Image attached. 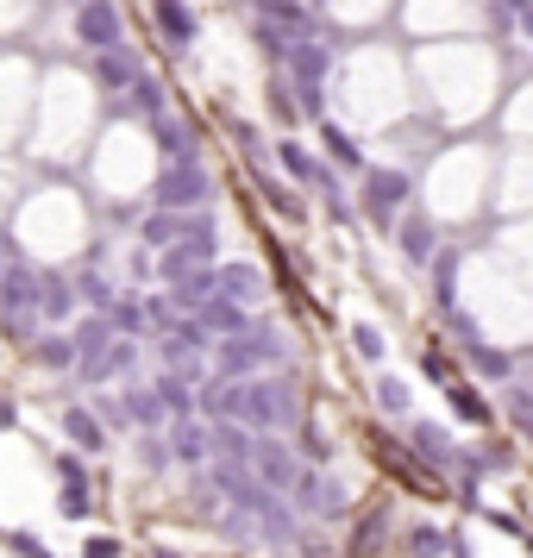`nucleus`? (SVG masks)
I'll use <instances>...</instances> for the list:
<instances>
[{
  "label": "nucleus",
  "instance_id": "obj_1",
  "mask_svg": "<svg viewBox=\"0 0 533 558\" xmlns=\"http://www.w3.org/2000/svg\"><path fill=\"white\" fill-rule=\"evenodd\" d=\"M301 414V395L289 377H233V421L251 433H276Z\"/></svg>",
  "mask_w": 533,
  "mask_h": 558
},
{
  "label": "nucleus",
  "instance_id": "obj_2",
  "mask_svg": "<svg viewBox=\"0 0 533 558\" xmlns=\"http://www.w3.org/2000/svg\"><path fill=\"white\" fill-rule=\"evenodd\" d=\"M283 364H289V339L258 333V327L220 339V352H214V370H220V377H258V370H283Z\"/></svg>",
  "mask_w": 533,
  "mask_h": 558
},
{
  "label": "nucleus",
  "instance_id": "obj_3",
  "mask_svg": "<svg viewBox=\"0 0 533 558\" xmlns=\"http://www.w3.org/2000/svg\"><path fill=\"white\" fill-rule=\"evenodd\" d=\"M276 164H283L289 182H301V189H314L320 201H327V214H333V220H352V201H345V189H339V170H333V164H320L308 145L283 138V145H276Z\"/></svg>",
  "mask_w": 533,
  "mask_h": 558
},
{
  "label": "nucleus",
  "instance_id": "obj_4",
  "mask_svg": "<svg viewBox=\"0 0 533 558\" xmlns=\"http://www.w3.org/2000/svg\"><path fill=\"white\" fill-rule=\"evenodd\" d=\"M157 207H170V214H189V207H207L214 201V176L201 170V157H182V164H164L157 170Z\"/></svg>",
  "mask_w": 533,
  "mask_h": 558
},
{
  "label": "nucleus",
  "instance_id": "obj_5",
  "mask_svg": "<svg viewBox=\"0 0 533 558\" xmlns=\"http://www.w3.org/2000/svg\"><path fill=\"white\" fill-rule=\"evenodd\" d=\"M283 496H289V508H295V515H308V521H339V515H345L339 483H333V477H320L314 464H301V471H295V483H289Z\"/></svg>",
  "mask_w": 533,
  "mask_h": 558
},
{
  "label": "nucleus",
  "instance_id": "obj_6",
  "mask_svg": "<svg viewBox=\"0 0 533 558\" xmlns=\"http://www.w3.org/2000/svg\"><path fill=\"white\" fill-rule=\"evenodd\" d=\"M245 464H251V477H258L264 490H276V496H283L289 483H295V471H301V464H295V452L283 446V439H270V433H258V439H251Z\"/></svg>",
  "mask_w": 533,
  "mask_h": 558
},
{
  "label": "nucleus",
  "instance_id": "obj_7",
  "mask_svg": "<svg viewBox=\"0 0 533 558\" xmlns=\"http://www.w3.org/2000/svg\"><path fill=\"white\" fill-rule=\"evenodd\" d=\"M76 38L88 51H107V44H126V19L113 0H76Z\"/></svg>",
  "mask_w": 533,
  "mask_h": 558
},
{
  "label": "nucleus",
  "instance_id": "obj_8",
  "mask_svg": "<svg viewBox=\"0 0 533 558\" xmlns=\"http://www.w3.org/2000/svg\"><path fill=\"white\" fill-rule=\"evenodd\" d=\"M207 264H214V232H189V239L157 251V276H164V283H182V276H195Z\"/></svg>",
  "mask_w": 533,
  "mask_h": 558
},
{
  "label": "nucleus",
  "instance_id": "obj_9",
  "mask_svg": "<svg viewBox=\"0 0 533 558\" xmlns=\"http://www.w3.org/2000/svg\"><path fill=\"white\" fill-rule=\"evenodd\" d=\"M408 195H414L408 170H364V207L377 220H396L402 207H408Z\"/></svg>",
  "mask_w": 533,
  "mask_h": 558
},
{
  "label": "nucleus",
  "instance_id": "obj_10",
  "mask_svg": "<svg viewBox=\"0 0 533 558\" xmlns=\"http://www.w3.org/2000/svg\"><path fill=\"white\" fill-rule=\"evenodd\" d=\"M151 26L164 32L170 51H189V44L201 38V19H195L189 0H151Z\"/></svg>",
  "mask_w": 533,
  "mask_h": 558
},
{
  "label": "nucleus",
  "instance_id": "obj_11",
  "mask_svg": "<svg viewBox=\"0 0 533 558\" xmlns=\"http://www.w3.org/2000/svg\"><path fill=\"white\" fill-rule=\"evenodd\" d=\"M195 320H201V333L233 339V333H245V327H251V308H245V301H233V295H207L201 308H195Z\"/></svg>",
  "mask_w": 533,
  "mask_h": 558
},
{
  "label": "nucleus",
  "instance_id": "obj_12",
  "mask_svg": "<svg viewBox=\"0 0 533 558\" xmlns=\"http://www.w3.org/2000/svg\"><path fill=\"white\" fill-rule=\"evenodd\" d=\"M408 452H414V458H427L433 471L458 464V446H452V433L439 427V421H408Z\"/></svg>",
  "mask_w": 533,
  "mask_h": 558
},
{
  "label": "nucleus",
  "instance_id": "obj_13",
  "mask_svg": "<svg viewBox=\"0 0 533 558\" xmlns=\"http://www.w3.org/2000/svg\"><path fill=\"white\" fill-rule=\"evenodd\" d=\"M396 251H402L408 264H433V251H439V226H433L427 214L396 220Z\"/></svg>",
  "mask_w": 533,
  "mask_h": 558
},
{
  "label": "nucleus",
  "instance_id": "obj_14",
  "mask_svg": "<svg viewBox=\"0 0 533 558\" xmlns=\"http://www.w3.org/2000/svg\"><path fill=\"white\" fill-rule=\"evenodd\" d=\"M138 69H145V63H138V57L126 51V44H107V51H95V82L107 88V95H126Z\"/></svg>",
  "mask_w": 533,
  "mask_h": 558
},
{
  "label": "nucleus",
  "instance_id": "obj_15",
  "mask_svg": "<svg viewBox=\"0 0 533 558\" xmlns=\"http://www.w3.org/2000/svg\"><path fill=\"white\" fill-rule=\"evenodd\" d=\"M63 439H69V446H76L82 458L107 452V427H101L95 408H63Z\"/></svg>",
  "mask_w": 533,
  "mask_h": 558
},
{
  "label": "nucleus",
  "instance_id": "obj_16",
  "mask_svg": "<svg viewBox=\"0 0 533 558\" xmlns=\"http://www.w3.org/2000/svg\"><path fill=\"white\" fill-rule=\"evenodd\" d=\"M151 138H157V151H164L170 164H182V157H201V138H195V126L170 120V113H157V120H151Z\"/></svg>",
  "mask_w": 533,
  "mask_h": 558
},
{
  "label": "nucleus",
  "instance_id": "obj_17",
  "mask_svg": "<svg viewBox=\"0 0 533 558\" xmlns=\"http://www.w3.org/2000/svg\"><path fill=\"white\" fill-rule=\"evenodd\" d=\"M0 308H38V270L7 258V270H0Z\"/></svg>",
  "mask_w": 533,
  "mask_h": 558
},
{
  "label": "nucleus",
  "instance_id": "obj_18",
  "mask_svg": "<svg viewBox=\"0 0 533 558\" xmlns=\"http://www.w3.org/2000/svg\"><path fill=\"white\" fill-rule=\"evenodd\" d=\"M164 439H170V458H182V464L207 458V421H201V414H176V427Z\"/></svg>",
  "mask_w": 533,
  "mask_h": 558
},
{
  "label": "nucleus",
  "instance_id": "obj_19",
  "mask_svg": "<svg viewBox=\"0 0 533 558\" xmlns=\"http://www.w3.org/2000/svg\"><path fill=\"white\" fill-rule=\"evenodd\" d=\"M132 370H138V339H126V333H120V339H113L95 364H82V377L107 383V377H132Z\"/></svg>",
  "mask_w": 533,
  "mask_h": 558
},
{
  "label": "nucleus",
  "instance_id": "obj_20",
  "mask_svg": "<svg viewBox=\"0 0 533 558\" xmlns=\"http://www.w3.org/2000/svg\"><path fill=\"white\" fill-rule=\"evenodd\" d=\"M69 339H76V370H82V364H95V358H101V352H107V345L120 339V333H113V320H107V314H88V320H82V327L69 333Z\"/></svg>",
  "mask_w": 533,
  "mask_h": 558
},
{
  "label": "nucleus",
  "instance_id": "obj_21",
  "mask_svg": "<svg viewBox=\"0 0 533 558\" xmlns=\"http://www.w3.org/2000/svg\"><path fill=\"white\" fill-rule=\"evenodd\" d=\"M214 276H220V295L245 301V308H251V301H264V270L258 264H220Z\"/></svg>",
  "mask_w": 533,
  "mask_h": 558
},
{
  "label": "nucleus",
  "instance_id": "obj_22",
  "mask_svg": "<svg viewBox=\"0 0 533 558\" xmlns=\"http://www.w3.org/2000/svg\"><path fill=\"white\" fill-rule=\"evenodd\" d=\"M126 107H132V113H145V120H157V113H170V95H164V82H157L151 69H138L132 88H126Z\"/></svg>",
  "mask_w": 533,
  "mask_h": 558
},
{
  "label": "nucleus",
  "instance_id": "obj_23",
  "mask_svg": "<svg viewBox=\"0 0 533 558\" xmlns=\"http://www.w3.org/2000/svg\"><path fill=\"white\" fill-rule=\"evenodd\" d=\"M320 138H327V157H333L339 170H358V176L370 170V164H364V145H358L352 132H339V126L327 120V113H320Z\"/></svg>",
  "mask_w": 533,
  "mask_h": 558
},
{
  "label": "nucleus",
  "instance_id": "obj_24",
  "mask_svg": "<svg viewBox=\"0 0 533 558\" xmlns=\"http://www.w3.org/2000/svg\"><path fill=\"white\" fill-rule=\"evenodd\" d=\"M458 345H465V358L477 364V377H490V383H508V377H515V358L496 352V345H483L477 333H471V339H458Z\"/></svg>",
  "mask_w": 533,
  "mask_h": 558
},
{
  "label": "nucleus",
  "instance_id": "obj_25",
  "mask_svg": "<svg viewBox=\"0 0 533 558\" xmlns=\"http://www.w3.org/2000/svg\"><path fill=\"white\" fill-rule=\"evenodd\" d=\"M38 314L44 320H69V314H76V283H63V276H38Z\"/></svg>",
  "mask_w": 533,
  "mask_h": 558
},
{
  "label": "nucleus",
  "instance_id": "obj_26",
  "mask_svg": "<svg viewBox=\"0 0 533 558\" xmlns=\"http://www.w3.org/2000/svg\"><path fill=\"white\" fill-rule=\"evenodd\" d=\"M446 402H452V414H458V421H465V427H490L496 421V414H490V402H483V395L471 389V383H446Z\"/></svg>",
  "mask_w": 533,
  "mask_h": 558
},
{
  "label": "nucleus",
  "instance_id": "obj_27",
  "mask_svg": "<svg viewBox=\"0 0 533 558\" xmlns=\"http://www.w3.org/2000/svg\"><path fill=\"white\" fill-rule=\"evenodd\" d=\"M170 289H176V295H170V301H176V314H195L207 295H220V276H214V264H207V270L182 276V283H170Z\"/></svg>",
  "mask_w": 533,
  "mask_h": 558
},
{
  "label": "nucleus",
  "instance_id": "obj_28",
  "mask_svg": "<svg viewBox=\"0 0 533 558\" xmlns=\"http://www.w3.org/2000/svg\"><path fill=\"white\" fill-rule=\"evenodd\" d=\"M157 358H164V370H176V377H201V352L176 333H157Z\"/></svg>",
  "mask_w": 533,
  "mask_h": 558
},
{
  "label": "nucleus",
  "instance_id": "obj_29",
  "mask_svg": "<svg viewBox=\"0 0 533 558\" xmlns=\"http://www.w3.org/2000/svg\"><path fill=\"white\" fill-rule=\"evenodd\" d=\"M126 414H132V427H145V433H157V427L170 421V414H164V395H157V389H126Z\"/></svg>",
  "mask_w": 533,
  "mask_h": 558
},
{
  "label": "nucleus",
  "instance_id": "obj_30",
  "mask_svg": "<svg viewBox=\"0 0 533 558\" xmlns=\"http://www.w3.org/2000/svg\"><path fill=\"white\" fill-rule=\"evenodd\" d=\"M157 395H164V414H195V377H176V370H164Z\"/></svg>",
  "mask_w": 533,
  "mask_h": 558
},
{
  "label": "nucleus",
  "instance_id": "obj_31",
  "mask_svg": "<svg viewBox=\"0 0 533 558\" xmlns=\"http://www.w3.org/2000/svg\"><path fill=\"white\" fill-rule=\"evenodd\" d=\"M32 352H38V364H44V370H76V339H69V333H51V339H38Z\"/></svg>",
  "mask_w": 533,
  "mask_h": 558
},
{
  "label": "nucleus",
  "instance_id": "obj_32",
  "mask_svg": "<svg viewBox=\"0 0 533 558\" xmlns=\"http://www.w3.org/2000/svg\"><path fill=\"white\" fill-rule=\"evenodd\" d=\"M408 402H414V389L402 377H377V408L383 414H408Z\"/></svg>",
  "mask_w": 533,
  "mask_h": 558
},
{
  "label": "nucleus",
  "instance_id": "obj_33",
  "mask_svg": "<svg viewBox=\"0 0 533 558\" xmlns=\"http://www.w3.org/2000/svg\"><path fill=\"white\" fill-rule=\"evenodd\" d=\"M258 189H264V201L276 207V214H289V220H301V214H308V207H301V201H295V195H289L276 176H264V170H258Z\"/></svg>",
  "mask_w": 533,
  "mask_h": 558
},
{
  "label": "nucleus",
  "instance_id": "obj_34",
  "mask_svg": "<svg viewBox=\"0 0 533 558\" xmlns=\"http://www.w3.org/2000/svg\"><path fill=\"white\" fill-rule=\"evenodd\" d=\"M251 38H258V51H264L270 63H283V51H289L295 32H283V26H270V19H258V26H251Z\"/></svg>",
  "mask_w": 533,
  "mask_h": 558
},
{
  "label": "nucleus",
  "instance_id": "obj_35",
  "mask_svg": "<svg viewBox=\"0 0 533 558\" xmlns=\"http://www.w3.org/2000/svg\"><path fill=\"white\" fill-rule=\"evenodd\" d=\"M76 301H88L95 314L113 308V289H107V276H76Z\"/></svg>",
  "mask_w": 533,
  "mask_h": 558
},
{
  "label": "nucleus",
  "instance_id": "obj_36",
  "mask_svg": "<svg viewBox=\"0 0 533 558\" xmlns=\"http://www.w3.org/2000/svg\"><path fill=\"white\" fill-rule=\"evenodd\" d=\"M446 546H452V540H446L439 527H408V552H414V558H439Z\"/></svg>",
  "mask_w": 533,
  "mask_h": 558
},
{
  "label": "nucleus",
  "instance_id": "obj_37",
  "mask_svg": "<svg viewBox=\"0 0 533 558\" xmlns=\"http://www.w3.org/2000/svg\"><path fill=\"white\" fill-rule=\"evenodd\" d=\"M107 320H113V333H126V339H138V327H145V308H126V301L113 295V308H107Z\"/></svg>",
  "mask_w": 533,
  "mask_h": 558
},
{
  "label": "nucleus",
  "instance_id": "obj_38",
  "mask_svg": "<svg viewBox=\"0 0 533 558\" xmlns=\"http://www.w3.org/2000/svg\"><path fill=\"white\" fill-rule=\"evenodd\" d=\"M145 320H151L157 333H170L182 314H176V301H170V295H145Z\"/></svg>",
  "mask_w": 533,
  "mask_h": 558
},
{
  "label": "nucleus",
  "instance_id": "obj_39",
  "mask_svg": "<svg viewBox=\"0 0 533 558\" xmlns=\"http://www.w3.org/2000/svg\"><path fill=\"white\" fill-rule=\"evenodd\" d=\"M138 458H145V464H151V471H164V464H170V439H164V427H157V433H145V439H138Z\"/></svg>",
  "mask_w": 533,
  "mask_h": 558
},
{
  "label": "nucleus",
  "instance_id": "obj_40",
  "mask_svg": "<svg viewBox=\"0 0 533 558\" xmlns=\"http://www.w3.org/2000/svg\"><path fill=\"white\" fill-rule=\"evenodd\" d=\"M383 527H389V515H383V508H370V515L358 521V540H352V552H370V546H383V540H377Z\"/></svg>",
  "mask_w": 533,
  "mask_h": 558
},
{
  "label": "nucleus",
  "instance_id": "obj_41",
  "mask_svg": "<svg viewBox=\"0 0 533 558\" xmlns=\"http://www.w3.org/2000/svg\"><path fill=\"white\" fill-rule=\"evenodd\" d=\"M95 414H101V427H107V433L132 427V414H126V402H120V395H101V402H95Z\"/></svg>",
  "mask_w": 533,
  "mask_h": 558
},
{
  "label": "nucleus",
  "instance_id": "obj_42",
  "mask_svg": "<svg viewBox=\"0 0 533 558\" xmlns=\"http://www.w3.org/2000/svg\"><path fill=\"white\" fill-rule=\"evenodd\" d=\"M7 552H13V558H57L51 546L38 540V533H7Z\"/></svg>",
  "mask_w": 533,
  "mask_h": 558
},
{
  "label": "nucleus",
  "instance_id": "obj_43",
  "mask_svg": "<svg viewBox=\"0 0 533 558\" xmlns=\"http://www.w3.org/2000/svg\"><path fill=\"white\" fill-rule=\"evenodd\" d=\"M63 515H69V521H88V515H95V502H88V483H76V490L63 483Z\"/></svg>",
  "mask_w": 533,
  "mask_h": 558
},
{
  "label": "nucleus",
  "instance_id": "obj_44",
  "mask_svg": "<svg viewBox=\"0 0 533 558\" xmlns=\"http://www.w3.org/2000/svg\"><path fill=\"white\" fill-rule=\"evenodd\" d=\"M57 477L69 483V490H76V483H88V464H82V452H76V446L57 452Z\"/></svg>",
  "mask_w": 533,
  "mask_h": 558
},
{
  "label": "nucleus",
  "instance_id": "obj_45",
  "mask_svg": "<svg viewBox=\"0 0 533 558\" xmlns=\"http://www.w3.org/2000/svg\"><path fill=\"white\" fill-rule=\"evenodd\" d=\"M352 352L377 364V358H383V333H377V327H352Z\"/></svg>",
  "mask_w": 533,
  "mask_h": 558
},
{
  "label": "nucleus",
  "instance_id": "obj_46",
  "mask_svg": "<svg viewBox=\"0 0 533 558\" xmlns=\"http://www.w3.org/2000/svg\"><path fill=\"white\" fill-rule=\"evenodd\" d=\"M82 558H126V546L113 540V533H95V540L82 546Z\"/></svg>",
  "mask_w": 533,
  "mask_h": 558
},
{
  "label": "nucleus",
  "instance_id": "obj_47",
  "mask_svg": "<svg viewBox=\"0 0 533 558\" xmlns=\"http://www.w3.org/2000/svg\"><path fill=\"white\" fill-rule=\"evenodd\" d=\"M301 452H308V464H327V458H333V446H327L314 427H301Z\"/></svg>",
  "mask_w": 533,
  "mask_h": 558
},
{
  "label": "nucleus",
  "instance_id": "obj_48",
  "mask_svg": "<svg viewBox=\"0 0 533 558\" xmlns=\"http://www.w3.org/2000/svg\"><path fill=\"white\" fill-rule=\"evenodd\" d=\"M13 427H19V408H13V402H0V433H13Z\"/></svg>",
  "mask_w": 533,
  "mask_h": 558
},
{
  "label": "nucleus",
  "instance_id": "obj_49",
  "mask_svg": "<svg viewBox=\"0 0 533 558\" xmlns=\"http://www.w3.org/2000/svg\"><path fill=\"white\" fill-rule=\"evenodd\" d=\"M515 19H521V32H527V38H533V7H521V13H515Z\"/></svg>",
  "mask_w": 533,
  "mask_h": 558
},
{
  "label": "nucleus",
  "instance_id": "obj_50",
  "mask_svg": "<svg viewBox=\"0 0 533 558\" xmlns=\"http://www.w3.org/2000/svg\"><path fill=\"white\" fill-rule=\"evenodd\" d=\"M151 558H182V552H170V546H151Z\"/></svg>",
  "mask_w": 533,
  "mask_h": 558
},
{
  "label": "nucleus",
  "instance_id": "obj_51",
  "mask_svg": "<svg viewBox=\"0 0 533 558\" xmlns=\"http://www.w3.org/2000/svg\"><path fill=\"white\" fill-rule=\"evenodd\" d=\"M502 7H508V13H521V7H533V0H502Z\"/></svg>",
  "mask_w": 533,
  "mask_h": 558
},
{
  "label": "nucleus",
  "instance_id": "obj_52",
  "mask_svg": "<svg viewBox=\"0 0 533 558\" xmlns=\"http://www.w3.org/2000/svg\"><path fill=\"white\" fill-rule=\"evenodd\" d=\"M458 558H465V552H458Z\"/></svg>",
  "mask_w": 533,
  "mask_h": 558
}]
</instances>
